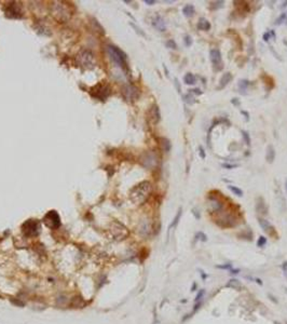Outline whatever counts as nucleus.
<instances>
[{"label":"nucleus","mask_w":287,"mask_h":324,"mask_svg":"<svg viewBox=\"0 0 287 324\" xmlns=\"http://www.w3.org/2000/svg\"><path fill=\"white\" fill-rule=\"evenodd\" d=\"M256 211H257V213L261 214V215H267L268 214V205L265 204V200H263V198H261V197L257 198Z\"/></svg>","instance_id":"nucleus-17"},{"label":"nucleus","mask_w":287,"mask_h":324,"mask_svg":"<svg viewBox=\"0 0 287 324\" xmlns=\"http://www.w3.org/2000/svg\"><path fill=\"white\" fill-rule=\"evenodd\" d=\"M216 224L222 228H231L236 225V219L230 213H221L216 219Z\"/></svg>","instance_id":"nucleus-10"},{"label":"nucleus","mask_w":287,"mask_h":324,"mask_svg":"<svg viewBox=\"0 0 287 324\" xmlns=\"http://www.w3.org/2000/svg\"><path fill=\"white\" fill-rule=\"evenodd\" d=\"M183 101H185L187 104H189V105H192V104L195 103V97L192 96V94H190V93H189V94H186L185 96L183 97Z\"/></svg>","instance_id":"nucleus-31"},{"label":"nucleus","mask_w":287,"mask_h":324,"mask_svg":"<svg viewBox=\"0 0 287 324\" xmlns=\"http://www.w3.org/2000/svg\"><path fill=\"white\" fill-rule=\"evenodd\" d=\"M232 80V74L231 73H226L222 75V77H221L220 81H219V86L218 89L219 90H221V89H223L226 86H227L228 83H229L230 81Z\"/></svg>","instance_id":"nucleus-20"},{"label":"nucleus","mask_w":287,"mask_h":324,"mask_svg":"<svg viewBox=\"0 0 287 324\" xmlns=\"http://www.w3.org/2000/svg\"><path fill=\"white\" fill-rule=\"evenodd\" d=\"M152 25L155 29H158L159 31H165L166 30V25L164 22L163 18H162L160 14H155L152 18Z\"/></svg>","instance_id":"nucleus-13"},{"label":"nucleus","mask_w":287,"mask_h":324,"mask_svg":"<svg viewBox=\"0 0 287 324\" xmlns=\"http://www.w3.org/2000/svg\"><path fill=\"white\" fill-rule=\"evenodd\" d=\"M108 234L112 240L115 241H123L130 236V230L128 229L124 224H122L119 221L110 222L108 226Z\"/></svg>","instance_id":"nucleus-2"},{"label":"nucleus","mask_w":287,"mask_h":324,"mask_svg":"<svg viewBox=\"0 0 287 324\" xmlns=\"http://www.w3.org/2000/svg\"><path fill=\"white\" fill-rule=\"evenodd\" d=\"M122 94L128 102H135L139 97V91L133 84H125L122 88Z\"/></svg>","instance_id":"nucleus-11"},{"label":"nucleus","mask_w":287,"mask_h":324,"mask_svg":"<svg viewBox=\"0 0 287 324\" xmlns=\"http://www.w3.org/2000/svg\"><path fill=\"white\" fill-rule=\"evenodd\" d=\"M77 62L79 64L80 67H82L83 69L86 70H90L95 67V58L94 54L91 52L88 49H82L78 52L77 54Z\"/></svg>","instance_id":"nucleus-6"},{"label":"nucleus","mask_w":287,"mask_h":324,"mask_svg":"<svg viewBox=\"0 0 287 324\" xmlns=\"http://www.w3.org/2000/svg\"><path fill=\"white\" fill-rule=\"evenodd\" d=\"M282 269H283V271H284L285 276L287 277V262H284L282 265Z\"/></svg>","instance_id":"nucleus-44"},{"label":"nucleus","mask_w":287,"mask_h":324,"mask_svg":"<svg viewBox=\"0 0 287 324\" xmlns=\"http://www.w3.org/2000/svg\"><path fill=\"white\" fill-rule=\"evenodd\" d=\"M242 134H243V137H244V139H245L246 144H247V145H250V138L248 133L246 132V131H242Z\"/></svg>","instance_id":"nucleus-38"},{"label":"nucleus","mask_w":287,"mask_h":324,"mask_svg":"<svg viewBox=\"0 0 287 324\" xmlns=\"http://www.w3.org/2000/svg\"><path fill=\"white\" fill-rule=\"evenodd\" d=\"M285 189H286V192H287V181H286V183H285Z\"/></svg>","instance_id":"nucleus-54"},{"label":"nucleus","mask_w":287,"mask_h":324,"mask_svg":"<svg viewBox=\"0 0 287 324\" xmlns=\"http://www.w3.org/2000/svg\"><path fill=\"white\" fill-rule=\"evenodd\" d=\"M241 113H242V114H243V115H245V116H246V120H248V119H250V115H248V114H247V113H246V111L242 110V111H241Z\"/></svg>","instance_id":"nucleus-51"},{"label":"nucleus","mask_w":287,"mask_h":324,"mask_svg":"<svg viewBox=\"0 0 287 324\" xmlns=\"http://www.w3.org/2000/svg\"><path fill=\"white\" fill-rule=\"evenodd\" d=\"M151 192V184L148 181H144L140 182L139 184H137L136 186L132 188L130 190V200L132 201L134 204H143L145 201L148 199L149 194Z\"/></svg>","instance_id":"nucleus-1"},{"label":"nucleus","mask_w":287,"mask_h":324,"mask_svg":"<svg viewBox=\"0 0 287 324\" xmlns=\"http://www.w3.org/2000/svg\"><path fill=\"white\" fill-rule=\"evenodd\" d=\"M198 29L199 30H204V31H207L210 29V23L208 22L206 18H200L199 23H198Z\"/></svg>","instance_id":"nucleus-22"},{"label":"nucleus","mask_w":287,"mask_h":324,"mask_svg":"<svg viewBox=\"0 0 287 324\" xmlns=\"http://www.w3.org/2000/svg\"><path fill=\"white\" fill-rule=\"evenodd\" d=\"M52 15L58 22L65 23L70 18L71 12L67 3L62 2V1H56L52 5Z\"/></svg>","instance_id":"nucleus-5"},{"label":"nucleus","mask_w":287,"mask_h":324,"mask_svg":"<svg viewBox=\"0 0 287 324\" xmlns=\"http://www.w3.org/2000/svg\"><path fill=\"white\" fill-rule=\"evenodd\" d=\"M265 244H267V238H265V237H262V236L259 237L258 241H257V246L263 247Z\"/></svg>","instance_id":"nucleus-32"},{"label":"nucleus","mask_w":287,"mask_h":324,"mask_svg":"<svg viewBox=\"0 0 287 324\" xmlns=\"http://www.w3.org/2000/svg\"><path fill=\"white\" fill-rule=\"evenodd\" d=\"M274 159H275V149H274V147L272 145L268 146L267 148V154H265V160H267V162H269V163H272L274 161Z\"/></svg>","instance_id":"nucleus-21"},{"label":"nucleus","mask_w":287,"mask_h":324,"mask_svg":"<svg viewBox=\"0 0 287 324\" xmlns=\"http://www.w3.org/2000/svg\"><path fill=\"white\" fill-rule=\"evenodd\" d=\"M250 84V82L248 81V80H240L238 81V88H240V90L241 91H244L247 89V86Z\"/></svg>","instance_id":"nucleus-30"},{"label":"nucleus","mask_w":287,"mask_h":324,"mask_svg":"<svg viewBox=\"0 0 287 324\" xmlns=\"http://www.w3.org/2000/svg\"><path fill=\"white\" fill-rule=\"evenodd\" d=\"M228 188H229V190L232 192V194H236L238 197H243V191H242L241 188L236 187V186H232V185L228 186Z\"/></svg>","instance_id":"nucleus-29"},{"label":"nucleus","mask_w":287,"mask_h":324,"mask_svg":"<svg viewBox=\"0 0 287 324\" xmlns=\"http://www.w3.org/2000/svg\"><path fill=\"white\" fill-rule=\"evenodd\" d=\"M231 264H225V265H218V266H216V268H219V269H230L231 270Z\"/></svg>","instance_id":"nucleus-41"},{"label":"nucleus","mask_w":287,"mask_h":324,"mask_svg":"<svg viewBox=\"0 0 287 324\" xmlns=\"http://www.w3.org/2000/svg\"><path fill=\"white\" fill-rule=\"evenodd\" d=\"M183 81H185V83L188 84V86H191V84L195 83V77L191 73H188L186 74L185 77H183Z\"/></svg>","instance_id":"nucleus-28"},{"label":"nucleus","mask_w":287,"mask_h":324,"mask_svg":"<svg viewBox=\"0 0 287 324\" xmlns=\"http://www.w3.org/2000/svg\"><path fill=\"white\" fill-rule=\"evenodd\" d=\"M175 86H176V88H177V91H178V92H180V86H179L178 80H177V79H175Z\"/></svg>","instance_id":"nucleus-49"},{"label":"nucleus","mask_w":287,"mask_h":324,"mask_svg":"<svg viewBox=\"0 0 287 324\" xmlns=\"http://www.w3.org/2000/svg\"><path fill=\"white\" fill-rule=\"evenodd\" d=\"M150 230H151V226H150V223H149L148 219H144V221L140 222L138 231L141 236L147 237L149 234H150Z\"/></svg>","instance_id":"nucleus-15"},{"label":"nucleus","mask_w":287,"mask_h":324,"mask_svg":"<svg viewBox=\"0 0 287 324\" xmlns=\"http://www.w3.org/2000/svg\"><path fill=\"white\" fill-rule=\"evenodd\" d=\"M286 6H287V1H285V2H284V5H283L282 7L284 8V7H286Z\"/></svg>","instance_id":"nucleus-53"},{"label":"nucleus","mask_w":287,"mask_h":324,"mask_svg":"<svg viewBox=\"0 0 287 324\" xmlns=\"http://www.w3.org/2000/svg\"><path fill=\"white\" fill-rule=\"evenodd\" d=\"M195 239L197 240H201L203 241V242H205V241H207V237H206V234H204V232H198L197 236H195Z\"/></svg>","instance_id":"nucleus-33"},{"label":"nucleus","mask_w":287,"mask_h":324,"mask_svg":"<svg viewBox=\"0 0 287 324\" xmlns=\"http://www.w3.org/2000/svg\"><path fill=\"white\" fill-rule=\"evenodd\" d=\"M160 145H161V148L163 149V151L165 152H168L171 150V148H172L171 142L168 141L167 138H165V137H161V138H160Z\"/></svg>","instance_id":"nucleus-24"},{"label":"nucleus","mask_w":287,"mask_h":324,"mask_svg":"<svg viewBox=\"0 0 287 324\" xmlns=\"http://www.w3.org/2000/svg\"><path fill=\"white\" fill-rule=\"evenodd\" d=\"M210 211L212 212H214V213H218V212H220L221 209H222V203H221V201H219L218 199L210 198Z\"/></svg>","instance_id":"nucleus-19"},{"label":"nucleus","mask_w":287,"mask_h":324,"mask_svg":"<svg viewBox=\"0 0 287 324\" xmlns=\"http://www.w3.org/2000/svg\"><path fill=\"white\" fill-rule=\"evenodd\" d=\"M22 232L25 237L27 238H35V237L39 236L40 231H41V224L38 219H27L22 224Z\"/></svg>","instance_id":"nucleus-7"},{"label":"nucleus","mask_w":287,"mask_h":324,"mask_svg":"<svg viewBox=\"0 0 287 324\" xmlns=\"http://www.w3.org/2000/svg\"><path fill=\"white\" fill-rule=\"evenodd\" d=\"M269 39H270V33L263 34V40H265V41H269Z\"/></svg>","instance_id":"nucleus-46"},{"label":"nucleus","mask_w":287,"mask_h":324,"mask_svg":"<svg viewBox=\"0 0 287 324\" xmlns=\"http://www.w3.org/2000/svg\"><path fill=\"white\" fill-rule=\"evenodd\" d=\"M286 18H287V14L286 13H282L280 15V18H278L277 20L275 21V25H281L285 20H286Z\"/></svg>","instance_id":"nucleus-35"},{"label":"nucleus","mask_w":287,"mask_h":324,"mask_svg":"<svg viewBox=\"0 0 287 324\" xmlns=\"http://www.w3.org/2000/svg\"><path fill=\"white\" fill-rule=\"evenodd\" d=\"M204 294H205V291H204V290H201V291L199 292V294L197 295V297H195V302H201L202 298H203V296H204Z\"/></svg>","instance_id":"nucleus-36"},{"label":"nucleus","mask_w":287,"mask_h":324,"mask_svg":"<svg viewBox=\"0 0 287 324\" xmlns=\"http://www.w3.org/2000/svg\"><path fill=\"white\" fill-rule=\"evenodd\" d=\"M210 58L214 66L221 65V53L218 49H212L210 52Z\"/></svg>","instance_id":"nucleus-14"},{"label":"nucleus","mask_w":287,"mask_h":324,"mask_svg":"<svg viewBox=\"0 0 287 324\" xmlns=\"http://www.w3.org/2000/svg\"><path fill=\"white\" fill-rule=\"evenodd\" d=\"M199 154H200V157H201L202 159H205L206 154H205V151H204V148L202 147V146H200V147H199Z\"/></svg>","instance_id":"nucleus-42"},{"label":"nucleus","mask_w":287,"mask_h":324,"mask_svg":"<svg viewBox=\"0 0 287 324\" xmlns=\"http://www.w3.org/2000/svg\"><path fill=\"white\" fill-rule=\"evenodd\" d=\"M3 13L6 18H11V20H20L23 18V9L20 2L12 1V2L6 3L3 7Z\"/></svg>","instance_id":"nucleus-8"},{"label":"nucleus","mask_w":287,"mask_h":324,"mask_svg":"<svg viewBox=\"0 0 287 324\" xmlns=\"http://www.w3.org/2000/svg\"><path fill=\"white\" fill-rule=\"evenodd\" d=\"M183 13L185 14L187 18H191L195 14V7L192 5H186L183 9Z\"/></svg>","instance_id":"nucleus-26"},{"label":"nucleus","mask_w":287,"mask_h":324,"mask_svg":"<svg viewBox=\"0 0 287 324\" xmlns=\"http://www.w3.org/2000/svg\"><path fill=\"white\" fill-rule=\"evenodd\" d=\"M230 271H231L232 274H238V272H240V269H231Z\"/></svg>","instance_id":"nucleus-50"},{"label":"nucleus","mask_w":287,"mask_h":324,"mask_svg":"<svg viewBox=\"0 0 287 324\" xmlns=\"http://www.w3.org/2000/svg\"><path fill=\"white\" fill-rule=\"evenodd\" d=\"M149 116H150V119L153 123H158L161 119V114H160V109L158 105H152V107L150 108V111H149Z\"/></svg>","instance_id":"nucleus-16"},{"label":"nucleus","mask_w":287,"mask_h":324,"mask_svg":"<svg viewBox=\"0 0 287 324\" xmlns=\"http://www.w3.org/2000/svg\"><path fill=\"white\" fill-rule=\"evenodd\" d=\"M68 302V296L65 295V294H60V295L56 297V305L57 306H65Z\"/></svg>","instance_id":"nucleus-27"},{"label":"nucleus","mask_w":287,"mask_h":324,"mask_svg":"<svg viewBox=\"0 0 287 324\" xmlns=\"http://www.w3.org/2000/svg\"><path fill=\"white\" fill-rule=\"evenodd\" d=\"M157 156L153 152H145L141 157V162L146 168H152L157 164Z\"/></svg>","instance_id":"nucleus-12"},{"label":"nucleus","mask_w":287,"mask_h":324,"mask_svg":"<svg viewBox=\"0 0 287 324\" xmlns=\"http://www.w3.org/2000/svg\"><path fill=\"white\" fill-rule=\"evenodd\" d=\"M166 46H167V48H170V49H173V50L177 49L176 42H175L173 39H170V40H167V41H166Z\"/></svg>","instance_id":"nucleus-34"},{"label":"nucleus","mask_w":287,"mask_h":324,"mask_svg":"<svg viewBox=\"0 0 287 324\" xmlns=\"http://www.w3.org/2000/svg\"><path fill=\"white\" fill-rule=\"evenodd\" d=\"M131 25H132V26L135 28V30H136V33H138L139 35H141V36H143V37H146V34L144 33V31L141 30V29L139 28V27H137L136 25H135V24H132V23H131Z\"/></svg>","instance_id":"nucleus-40"},{"label":"nucleus","mask_w":287,"mask_h":324,"mask_svg":"<svg viewBox=\"0 0 287 324\" xmlns=\"http://www.w3.org/2000/svg\"><path fill=\"white\" fill-rule=\"evenodd\" d=\"M256 281H257V283H258V284L262 285V281H260V280H259V279H256Z\"/></svg>","instance_id":"nucleus-52"},{"label":"nucleus","mask_w":287,"mask_h":324,"mask_svg":"<svg viewBox=\"0 0 287 324\" xmlns=\"http://www.w3.org/2000/svg\"><path fill=\"white\" fill-rule=\"evenodd\" d=\"M12 302H13L14 305H16V306H20V307H24V302H20V300H16V302H14V300H12Z\"/></svg>","instance_id":"nucleus-45"},{"label":"nucleus","mask_w":287,"mask_h":324,"mask_svg":"<svg viewBox=\"0 0 287 324\" xmlns=\"http://www.w3.org/2000/svg\"><path fill=\"white\" fill-rule=\"evenodd\" d=\"M107 52H108L110 60L119 68H121L124 71H128V63H126V54L121 49H119L116 46H112V44H109V46H107Z\"/></svg>","instance_id":"nucleus-3"},{"label":"nucleus","mask_w":287,"mask_h":324,"mask_svg":"<svg viewBox=\"0 0 287 324\" xmlns=\"http://www.w3.org/2000/svg\"><path fill=\"white\" fill-rule=\"evenodd\" d=\"M145 3H146V5H149V6H152L155 3V0H145Z\"/></svg>","instance_id":"nucleus-47"},{"label":"nucleus","mask_w":287,"mask_h":324,"mask_svg":"<svg viewBox=\"0 0 287 324\" xmlns=\"http://www.w3.org/2000/svg\"><path fill=\"white\" fill-rule=\"evenodd\" d=\"M190 94L201 95V94H202V91L200 90V89H192V90H190Z\"/></svg>","instance_id":"nucleus-43"},{"label":"nucleus","mask_w":287,"mask_h":324,"mask_svg":"<svg viewBox=\"0 0 287 324\" xmlns=\"http://www.w3.org/2000/svg\"><path fill=\"white\" fill-rule=\"evenodd\" d=\"M183 41H185L186 46H190L191 44H192V39H191V37L190 36H185V38H183Z\"/></svg>","instance_id":"nucleus-37"},{"label":"nucleus","mask_w":287,"mask_h":324,"mask_svg":"<svg viewBox=\"0 0 287 324\" xmlns=\"http://www.w3.org/2000/svg\"><path fill=\"white\" fill-rule=\"evenodd\" d=\"M181 213H183V209H181V207H179L178 211H177V213H176V215H175L174 219H173V222L171 223L170 227H168L170 229H172V228H174V227H176V226H177V224L179 223V221H180V218H181Z\"/></svg>","instance_id":"nucleus-25"},{"label":"nucleus","mask_w":287,"mask_h":324,"mask_svg":"<svg viewBox=\"0 0 287 324\" xmlns=\"http://www.w3.org/2000/svg\"><path fill=\"white\" fill-rule=\"evenodd\" d=\"M258 223L259 225H260V227L262 228L263 230H265L267 234H273L274 232H275V230H274V227L271 225V224L269 223L268 221H265V218H261V217H259L258 218Z\"/></svg>","instance_id":"nucleus-18"},{"label":"nucleus","mask_w":287,"mask_h":324,"mask_svg":"<svg viewBox=\"0 0 287 324\" xmlns=\"http://www.w3.org/2000/svg\"><path fill=\"white\" fill-rule=\"evenodd\" d=\"M226 287H229V289H233V290H241L242 283L238 280H236V279H231V280L226 284Z\"/></svg>","instance_id":"nucleus-23"},{"label":"nucleus","mask_w":287,"mask_h":324,"mask_svg":"<svg viewBox=\"0 0 287 324\" xmlns=\"http://www.w3.org/2000/svg\"><path fill=\"white\" fill-rule=\"evenodd\" d=\"M221 166L225 169H228V170H231V169H235L238 166V164H230V163H222Z\"/></svg>","instance_id":"nucleus-39"},{"label":"nucleus","mask_w":287,"mask_h":324,"mask_svg":"<svg viewBox=\"0 0 287 324\" xmlns=\"http://www.w3.org/2000/svg\"><path fill=\"white\" fill-rule=\"evenodd\" d=\"M231 103L233 104V105H236V106H238V105H240V102H238V98H232Z\"/></svg>","instance_id":"nucleus-48"},{"label":"nucleus","mask_w":287,"mask_h":324,"mask_svg":"<svg viewBox=\"0 0 287 324\" xmlns=\"http://www.w3.org/2000/svg\"><path fill=\"white\" fill-rule=\"evenodd\" d=\"M90 94L93 98H96L98 101H106L111 94V88L107 81H100L97 84L90 89Z\"/></svg>","instance_id":"nucleus-4"},{"label":"nucleus","mask_w":287,"mask_h":324,"mask_svg":"<svg viewBox=\"0 0 287 324\" xmlns=\"http://www.w3.org/2000/svg\"><path fill=\"white\" fill-rule=\"evenodd\" d=\"M43 223L50 229H58L61 227V216L55 210H51L44 215Z\"/></svg>","instance_id":"nucleus-9"}]
</instances>
